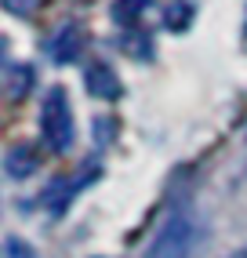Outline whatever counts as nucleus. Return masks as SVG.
<instances>
[{"label": "nucleus", "instance_id": "obj_1", "mask_svg": "<svg viewBox=\"0 0 247 258\" xmlns=\"http://www.w3.org/2000/svg\"><path fill=\"white\" fill-rule=\"evenodd\" d=\"M200 244V222L189 208H174L153 233L142 258H193Z\"/></svg>", "mask_w": 247, "mask_h": 258}, {"label": "nucleus", "instance_id": "obj_6", "mask_svg": "<svg viewBox=\"0 0 247 258\" xmlns=\"http://www.w3.org/2000/svg\"><path fill=\"white\" fill-rule=\"evenodd\" d=\"M0 258H40V251L29 247L22 236H8L0 240Z\"/></svg>", "mask_w": 247, "mask_h": 258}, {"label": "nucleus", "instance_id": "obj_11", "mask_svg": "<svg viewBox=\"0 0 247 258\" xmlns=\"http://www.w3.org/2000/svg\"><path fill=\"white\" fill-rule=\"evenodd\" d=\"M229 258H247V251H236V254H229Z\"/></svg>", "mask_w": 247, "mask_h": 258}, {"label": "nucleus", "instance_id": "obj_4", "mask_svg": "<svg viewBox=\"0 0 247 258\" xmlns=\"http://www.w3.org/2000/svg\"><path fill=\"white\" fill-rule=\"evenodd\" d=\"M84 51V29L80 26H62L51 40V58L55 62H73Z\"/></svg>", "mask_w": 247, "mask_h": 258}, {"label": "nucleus", "instance_id": "obj_7", "mask_svg": "<svg viewBox=\"0 0 247 258\" xmlns=\"http://www.w3.org/2000/svg\"><path fill=\"white\" fill-rule=\"evenodd\" d=\"M189 19H193V8L186 4H174V8H167V29H186L189 26Z\"/></svg>", "mask_w": 247, "mask_h": 258}, {"label": "nucleus", "instance_id": "obj_2", "mask_svg": "<svg viewBox=\"0 0 247 258\" xmlns=\"http://www.w3.org/2000/svg\"><path fill=\"white\" fill-rule=\"evenodd\" d=\"M40 135L55 153H66L73 146V106L62 88H51L40 102Z\"/></svg>", "mask_w": 247, "mask_h": 258}, {"label": "nucleus", "instance_id": "obj_10", "mask_svg": "<svg viewBox=\"0 0 247 258\" xmlns=\"http://www.w3.org/2000/svg\"><path fill=\"white\" fill-rule=\"evenodd\" d=\"M4 58H8V44H4V40H0V62H4Z\"/></svg>", "mask_w": 247, "mask_h": 258}, {"label": "nucleus", "instance_id": "obj_12", "mask_svg": "<svg viewBox=\"0 0 247 258\" xmlns=\"http://www.w3.org/2000/svg\"><path fill=\"white\" fill-rule=\"evenodd\" d=\"M243 142H247V120H243Z\"/></svg>", "mask_w": 247, "mask_h": 258}, {"label": "nucleus", "instance_id": "obj_5", "mask_svg": "<svg viewBox=\"0 0 247 258\" xmlns=\"http://www.w3.org/2000/svg\"><path fill=\"white\" fill-rule=\"evenodd\" d=\"M4 171L11 178H29L33 171H37V149L33 146H15L4 157Z\"/></svg>", "mask_w": 247, "mask_h": 258}, {"label": "nucleus", "instance_id": "obj_9", "mask_svg": "<svg viewBox=\"0 0 247 258\" xmlns=\"http://www.w3.org/2000/svg\"><path fill=\"white\" fill-rule=\"evenodd\" d=\"M142 8H146V0H120L113 11H116V19L124 22V19H135V15L142 11Z\"/></svg>", "mask_w": 247, "mask_h": 258}, {"label": "nucleus", "instance_id": "obj_3", "mask_svg": "<svg viewBox=\"0 0 247 258\" xmlns=\"http://www.w3.org/2000/svg\"><path fill=\"white\" fill-rule=\"evenodd\" d=\"M87 91L98 95V98H120V77L113 73V66H105V62H95V66H87Z\"/></svg>", "mask_w": 247, "mask_h": 258}, {"label": "nucleus", "instance_id": "obj_8", "mask_svg": "<svg viewBox=\"0 0 247 258\" xmlns=\"http://www.w3.org/2000/svg\"><path fill=\"white\" fill-rule=\"evenodd\" d=\"M40 4H44V0H0V8L11 11V15H33Z\"/></svg>", "mask_w": 247, "mask_h": 258}]
</instances>
